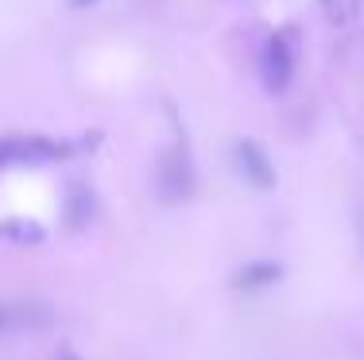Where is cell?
<instances>
[{"mask_svg": "<svg viewBox=\"0 0 364 360\" xmlns=\"http://www.w3.org/2000/svg\"><path fill=\"white\" fill-rule=\"evenodd\" d=\"M77 151L70 140H50V136H0V170L12 167H50Z\"/></svg>", "mask_w": 364, "mask_h": 360, "instance_id": "6da1fadb", "label": "cell"}, {"mask_svg": "<svg viewBox=\"0 0 364 360\" xmlns=\"http://www.w3.org/2000/svg\"><path fill=\"white\" fill-rule=\"evenodd\" d=\"M198 186L194 163H190L186 148H167L159 159H155V194L159 202H186Z\"/></svg>", "mask_w": 364, "mask_h": 360, "instance_id": "7a4b0ae2", "label": "cell"}, {"mask_svg": "<svg viewBox=\"0 0 364 360\" xmlns=\"http://www.w3.org/2000/svg\"><path fill=\"white\" fill-rule=\"evenodd\" d=\"M259 78H264L267 93H287L294 82V39L287 31H272L259 50Z\"/></svg>", "mask_w": 364, "mask_h": 360, "instance_id": "3957f363", "label": "cell"}, {"mask_svg": "<svg viewBox=\"0 0 364 360\" xmlns=\"http://www.w3.org/2000/svg\"><path fill=\"white\" fill-rule=\"evenodd\" d=\"M232 163H237V175L245 178L252 190H272L279 182V170H275V159L267 156V148L252 136H237L232 140Z\"/></svg>", "mask_w": 364, "mask_h": 360, "instance_id": "277c9868", "label": "cell"}, {"mask_svg": "<svg viewBox=\"0 0 364 360\" xmlns=\"http://www.w3.org/2000/svg\"><path fill=\"white\" fill-rule=\"evenodd\" d=\"M93 217H97V194H93L85 182H66V194H63V221H66V229H70V233L90 229Z\"/></svg>", "mask_w": 364, "mask_h": 360, "instance_id": "5b68a950", "label": "cell"}, {"mask_svg": "<svg viewBox=\"0 0 364 360\" xmlns=\"http://www.w3.org/2000/svg\"><path fill=\"white\" fill-rule=\"evenodd\" d=\"M283 276H287V268H283L279 260H248L232 271V287L237 290H267Z\"/></svg>", "mask_w": 364, "mask_h": 360, "instance_id": "8992f818", "label": "cell"}, {"mask_svg": "<svg viewBox=\"0 0 364 360\" xmlns=\"http://www.w3.org/2000/svg\"><path fill=\"white\" fill-rule=\"evenodd\" d=\"M0 236L20 244V248H36L47 240V229L36 225V221H28V217H4L0 221Z\"/></svg>", "mask_w": 364, "mask_h": 360, "instance_id": "52a82bcc", "label": "cell"}, {"mask_svg": "<svg viewBox=\"0 0 364 360\" xmlns=\"http://www.w3.org/2000/svg\"><path fill=\"white\" fill-rule=\"evenodd\" d=\"M322 12L329 23L345 28V23H353L360 16V0H322Z\"/></svg>", "mask_w": 364, "mask_h": 360, "instance_id": "ba28073f", "label": "cell"}, {"mask_svg": "<svg viewBox=\"0 0 364 360\" xmlns=\"http://www.w3.org/2000/svg\"><path fill=\"white\" fill-rule=\"evenodd\" d=\"M93 4H101V0H70V8H93Z\"/></svg>", "mask_w": 364, "mask_h": 360, "instance_id": "9c48e42d", "label": "cell"}, {"mask_svg": "<svg viewBox=\"0 0 364 360\" xmlns=\"http://www.w3.org/2000/svg\"><path fill=\"white\" fill-rule=\"evenodd\" d=\"M58 360H82L77 353H70V349H63V353H58Z\"/></svg>", "mask_w": 364, "mask_h": 360, "instance_id": "30bf717a", "label": "cell"}, {"mask_svg": "<svg viewBox=\"0 0 364 360\" xmlns=\"http://www.w3.org/2000/svg\"><path fill=\"white\" fill-rule=\"evenodd\" d=\"M0 325H4V310H0Z\"/></svg>", "mask_w": 364, "mask_h": 360, "instance_id": "8fae6325", "label": "cell"}]
</instances>
